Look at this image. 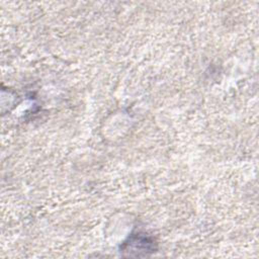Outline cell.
Instances as JSON below:
<instances>
[{
  "label": "cell",
  "instance_id": "obj_1",
  "mask_svg": "<svg viewBox=\"0 0 259 259\" xmlns=\"http://www.w3.org/2000/svg\"><path fill=\"white\" fill-rule=\"evenodd\" d=\"M156 250L157 244L155 240L144 233L132 234L120 246V253L130 257L148 256Z\"/></svg>",
  "mask_w": 259,
  "mask_h": 259
}]
</instances>
